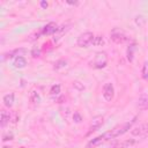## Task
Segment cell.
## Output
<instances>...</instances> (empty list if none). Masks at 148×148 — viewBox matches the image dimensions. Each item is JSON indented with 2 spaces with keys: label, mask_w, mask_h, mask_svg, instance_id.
I'll use <instances>...</instances> for the list:
<instances>
[{
  "label": "cell",
  "mask_w": 148,
  "mask_h": 148,
  "mask_svg": "<svg viewBox=\"0 0 148 148\" xmlns=\"http://www.w3.org/2000/svg\"><path fill=\"white\" fill-rule=\"evenodd\" d=\"M135 119H136V118H134L133 120L127 121V123H125V124H123V125L116 126L114 128H112V130H110V131L105 132V133L103 134V135H104L105 141H106V140H110V139H113V138H117V136H119V135H121V134L126 133V132L132 127V125L135 123Z\"/></svg>",
  "instance_id": "cell-1"
},
{
  "label": "cell",
  "mask_w": 148,
  "mask_h": 148,
  "mask_svg": "<svg viewBox=\"0 0 148 148\" xmlns=\"http://www.w3.org/2000/svg\"><path fill=\"white\" fill-rule=\"evenodd\" d=\"M111 39L116 44H123V43H125L128 39V37H127L126 32L123 29H120V28H113L112 31H111Z\"/></svg>",
  "instance_id": "cell-2"
},
{
  "label": "cell",
  "mask_w": 148,
  "mask_h": 148,
  "mask_svg": "<svg viewBox=\"0 0 148 148\" xmlns=\"http://www.w3.org/2000/svg\"><path fill=\"white\" fill-rule=\"evenodd\" d=\"M94 38H95V36H94L91 32H83V34H81V35L77 37L76 44H77V46H80V47H87V46H89V45L92 43Z\"/></svg>",
  "instance_id": "cell-3"
},
{
  "label": "cell",
  "mask_w": 148,
  "mask_h": 148,
  "mask_svg": "<svg viewBox=\"0 0 148 148\" xmlns=\"http://www.w3.org/2000/svg\"><path fill=\"white\" fill-rule=\"evenodd\" d=\"M106 62H108L106 53L105 52H97L96 56H95L92 66L96 67V68H103V67L106 66Z\"/></svg>",
  "instance_id": "cell-4"
},
{
  "label": "cell",
  "mask_w": 148,
  "mask_h": 148,
  "mask_svg": "<svg viewBox=\"0 0 148 148\" xmlns=\"http://www.w3.org/2000/svg\"><path fill=\"white\" fill-rule=\"evenodd\" d=\"M113 96H114V88H113V84L108 82L104 84L103 87V97L105 98V101L108 102H111L113 99Z\"/></svg>",
  "instance_id": "cell-5"
},
{
  "label": "cell",
  "mask_w": 148,
  "mask_h": 148,
  "mask_svg": "<svg viewBox=\"0 0 148 148\" xmlns=\"http://www.w3.org/2000/svg\"><path fill=\"white\" fill-rule=\"evenodd\" d=\"M131 134L133 136H138V138H142V136H146L148 134V123L147 124H141L139 125L138 127L133 128L131 131Z\"/></svg>",
  "instance_id": "cell-6"
},
{
  "label": "cell",
  "mask_w": 148,
  "mask_h": 148,
  "mask_svg": "<svg viewBox=\"0 0 148 148\" xmlns=\"http://www.w3.org/2000/svg\"><path fill=\"white\" fill-rule=\"evenodd\" d=\"M102 124H103V117H102V116H97V117H95V118L92 119V123H91L90 127H89L88 134H90L91 132H95L96 130H98V128L102 126Z\"/></svg>",
  "instance_id": "cell-7"
},
{
  "label": "cell",
  "mask_w": 148,
  "mask_h": 148,
  "mask_svg": "<svg viewBox=\"0 0 148 148\" xmlns=\"http://www.w3.org/2000/svg\"><path fill=\"white\" fill-rule=\"evenodd\" d=\"M56 31H58V25H57L56 23L51 22V23L46 24V25L43 28L42 34H44V35H52V34H54Z\"/></svg>",
  "instance_id": "cell-8"
},
{
  "label": "cell",
  "mask_w": 148,
  "mask_h": 148,
  "mask_svg": "<svg viewBox=\"0 0 148 148\" xmlns=\"http://www.w3.org/2000/svg\"><path fill=\"white\" fill-rule=\"evenodd\" d=\"M138 108L140 110H146L148 109V96L146 94H142L139 99H138Z\"/></svg>",
  "instance_id": "cell-9"
},
{
  "label": "cell",
  "mask_w": 148,
  "mask_h": 148,
  "mask_svg": "<svg viewBox=\"0 0 148 148\" xmlns=\"http://www.w3.org/2000/svg\"><path fill=\"white\" fill-rule=\"evenodd\" d=\"M103 141H105V139H104V135L102 134V135L96 136V138H94L92 140H90V141L87 143V147H86V148H94V147H96L97 145H99V143L103 142Z\"/></svg>",
  "instance_id": "cell-10"
},
{
  "label": "cell",
  "mask_w": 148,
  "mask_h": 148,
  "mask_svg": "<svg viewBox=\"0 0 148 148\" xmlns=\"http://www.w3.org/2000/svg\"><path fill=\"white\" fill-rule=\"evenodd\" d=\"M13 65L16 68H24L25 65H27V60L23 57H16L14 59V61H13Z\"/></svg>",
  "instance_id": "cell-11"
},
{
  "label": "cell",
  "mask_w": 148,
  "mask_h": 148,
  "mask_svg": "<svg viewBox=\"0 0 148 148\" xmlns=\"http://www.w3.org/2000/svg\"><path fill=\"white\" fill-rule=\"evenodd\" d=\"M133 143H134V140H125V141H121V142L116 143L112 148H130Z\"/></svg>",
  "instance_id": "cell-12"
},
{
  "label": "cell",
  "mask_w": 148,
  "mask_h": 148,
  "mask_svg": "<svg viewBox=\"0 0 148 148\" xmlns=\"http://www.w3.org/2000/svg\"><path fill=\"white\" fill-rule=\"evenodd\" d=\"M1 127H5L8 123H9V112L6 110L1 111Z\"/></svg>",
  "instance_id": "cell-13"
},
{
  "label": "cell",
  "mask_w": 148,
  "mask_h": 148,
  "mask_svg": "<svg viewBox=\"0 0 148 148\" xmlns=\"http://www.w3.org/2000/svg\"><path fill=\"white\" fill-rule=\"evenodd\" d=\"M13 102H14V94L10 92V94H7V95L3 96V103H5L6 106L10 108L13 105Z\"/></svg>",
  "instance_id": "cell-14"
},
{
  "label": "cell",
  "mask_w": 148,
  "mask_h": 148,
  "mask_svg": "<svg viewBox=\"0 0 148 148\" xmlns=\"http://www.w3.org/2000/svg\"><path fill=\"white\" fill-rule=\"evenodd\" d=\"M18 119H20V117L15 111H9V123L15 124L18 121Z\"/></svg>",
  "instance_id": "cell-15"
},
{
  "label": "cell",
  "mask_w": 148,
  "mask_h": 148,
  "mask_svg": "<svg viewBox=\"0 0 148 148\" xmlns=\"http://www.w3.org/2000/svg\"><path fill=\"white\" fill-rule=\"evenodd\" d=\"M134 50H135V44H131L127 49V58L130 61L133 60V54H134Z\"/></svg>",
  "instance_id": "cell-16"
},
{
  "label": "cell",
  "mask_w": 148,
  "mask_h": 148,
  "mask_svg": "<svg viewBox=\"0 0 148 148\" xmlns=\"http://www.w3.org/2000/svg\"><path fill=\"white\" fill-rule=\"evenodd\" d=\"M141 74H142V77L148 81V61H145V64H143V66H142Z\"/></svg>",
  "instance_id": "cell-17"
},
{
  "label": "cell",
  "mask_w": 148,
  "mask_h": 148,
  "mask_svg": "<svg viewBox=\"0 0 148 148\" xmlns=\"http://www.w3.org/2000/svg\"><path fill=\"white\" fill-rule=\"evenodd\" d=\"M30 101H31L32 103H38V102H39V95H38L35 90H32V91L30 92Z\"/></svg>",
  "instance_id": "cell-18"
},
{
  "label": "cell",
  "mask_w": 148,
  "mask_h": 148,
  "mask_svg": "<svg viewBox=\"0 0 148 148\" xmlns=\"http://www.w3.org/2000/svg\"><path fill=\"white\" fill-rule=\"evenodd\" d=\"M59 92H60V86H59V84L52 86V88H51V90H50V94H51L52 96H56V95H58Z\"/></svg>",
  "instance_id": "cell-19"
},
{
  "label": "cell",
  "mask_w": 148,
  "mask_h": 148,
  "mask_svg": "<svg viewBox=\"0 0 148 148\" xmlns=\"http://www.w3.org/2000/svg\"><path fill=\"white\" fill-rule=\"evenodd\" d=\"M92 44L94 45H103L104 44V39H103V36H96L92 40Z\"/></svg>",
  "instance_id": "cell-20"
},
{
  "label": "cell",
  "mask_w": 148,
  "mask_h": 148,
  "mask_svg": "<svg viewBox=\"0 0 148 148\" xmlns=\"http://www.w3.org/2000/svg\"><path fill=\"white\" fill-rule=\"evenodd\" d=\"M135 22H136L138 25H143V23H145L143 16H136V17H135Z\"/></svg>",
  "instance_id": "cell-21"
},
{
  "label": "cell",
  "mask_w": 148,
  "mask_h": 148,
  "mask_svg": "<svg viewBox=\"0 0 148 148\" xmlns=\"http://www.w3.org/2000/svg\"><path fill=\"white\" fill-rule=\"evenodd\" d=\"M74 120H75L76 123H80V121H81V116H80L77 112L74 113Z\"/></svg>",
  "instance_id": "cell-22"
},
{
  "label": "cell",
  "mask_w": 148,
  "mask_h": 148,
  "mask_svg": "<svg viewBox=\"0 0 148 148\" xmlns=\"http://www.w3.org/2000/svg\"><path fill=\"white\" fill-rule=\"evenodd\" d=\"M40 5H42V7H47V3L46 2H42Z\"/></svg>",
  "instance_id": "cell-23"
},
{
  "label": "cell",
  "mask_w": 148,
  "mask_h": 148,
  "mask_svg": "<svg viewBox=\"0 0 148 148\" xmlns=\"http://www.w3.org/2000/svg\"><path fill=\"white\" fill-rule=\"evenodd\" d=\"M21 148H24V147H21Z\"/></svg>",
  "instance_id": "cell-24"
}]
</instances>
